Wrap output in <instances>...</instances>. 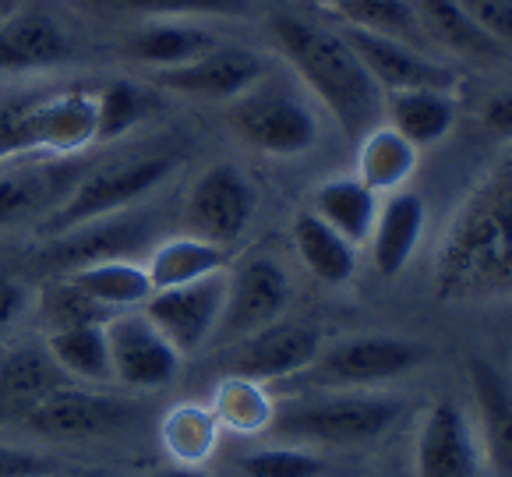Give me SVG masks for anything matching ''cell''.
<instances>
[{
  "label": "cell",
  "instance_id": "ffe728a7",
  "mask_svg": "<svg viewBox=\"0 0 512 477\" xmlns=\"http://www.w3.org/2000/svg\"><path fill=\"white\" fill-rule=\"evenodd\" d=\"M64 386V371L46 347H18L0 361V421H25L53 389Z\"/></svg>",
  "mask_w": 512,
  "mask_h": 477
},
{
  "label": "cell",
  "instance_id": "7bdbcfd3",
  "mask_svg": "<svg viewBox=\"0 0 512 477\" xmlns=\"http://www.w3.org/2000/svg\"><path fill=\"white\" fill-rule=\"evenodd\" d=\"M159 477H205V474H195V470H166Z\"/></svg>",
  "mask_w": 512,
  "mask_h": 477
},
{
  "label": "cell",
  "instance_id": "ba28073f",
  "mask_svg": "<svg viewBox=\"0 0 512 477\" xmlns=\"http://www.w3.org/2000/svg\"><path fill=\"white\" fill-rule=\"evenodd\" d=\"M135 414L138 410L131 400L64 382L22 424L43 439H99V435H110L117 428H128Z\"/></svg>",
  "mask_w": 512,
  "mask_h": 477
},
{
  "label": "cell",
  "instance_id": "277c9868",
  "mask_svg": "<svg viewBox=\"0 0 512 477\" xmlns=\"http://www.w3.org/2000/svg\"><path fill=\"white\" fill-rule=\"evenodd\" d=\"M400 417V400L385 396H329V400L294 403L272 410V435L290 442H318V446H361L392 428Z\"/></svg>",
  "mask_w": 512,
  "mask_h": 477
},
{
  "label": "cell",
  "instance_id": "836d02e7",
  "mask_svg": "<svg viewBox=\"0 0 512 477\" xmlns=\"http://www.w3.org/2000/svg\"><path fill=\"white\" fill-rule=\"evenodd\" d=\"M43 315L50 322V329H71V326H106L113 318V311H106L89 294H82L68 276H61L43 294Z\"/></svg>",
  "mask_w": 512,
  "mask_h": 477
},
{
  "label": "cell",
  "instance_id": "ee69618b",
  "mask_svg": "<svg viewBox=\"0 0 512 477\" xmlns=\"http://www.w3.org/2000/svg\"><path fill=\"white\" fill-rule=\"evenodd\" d=\"M315 4H322V8H329V11H336L343 0H315Z\"/></svg>",
  "mask_w": 512,
  "mask_h": 477
},
{
  "label": "cell",
  "instance_id": "9c48e42d",
  "mask_svg": "<svg viewBox=\"0 0 512 477\" xmlns=\"http://www.w3.org/2000/svg\"><path fill=\"white\" fill-rule=\"evenodd\" d=\"M226 301V273L184 283V287L152 290L142 304L145 318L170 340L177 354H195L212 340Z\"/></svg>",
  "mask_w": 512,
  "mask_h": 477
},
{
  "label": "cell",
  "instance_id": "44dd1931",
  "mask_svg": "<svg viewBox=\"0 0 512 477\" xmlns=\"http://www.w3.org/2000/svg\"><path fill=\"white\" fill-rule=\"evenodd\" d=\"M424 234V202L421 195H410L400 191L392 195L389 202L378 209L375 230H371V241H375V269L382 276H400L407 269V262L414 258L417 244Z\"/></svg>",
  "mask_w": 512,
  "mask_h": 477
},
{
  "label": "cell",
  "instance_id": "7a4b0ae2",
  "mask_svg": "<svg viewBox=\"0 0 512 477\" xmlns=\"http://www.w3.org/2000/svg\"><path fill=\"white\" fill-rule=\"evenodd\" d=\"M272 36L304 85L325 103L343 135L361 142L385 114V92L368 75L343 32L322 29L297 15L272 18Z\"/></svg>",
  "mask_w": 512,
  "mask_h": 477
},
{
  "label": "cell",
  "instance_id": "cb8c5ba5",
  "mask_svg": "<svg viewBox=\"0 0 512 477\" xmlns=\"http://www.w3.org/2000/svg\"><path fill=\"white\" fill-rule=\"evenodd\" d=\"M145 273H149L152 290L184 287V283L226 273V248L202 241V237H174L152 248Z\"/></svg>",
  "mask_w": 512,
  "mask_h": 477
},
{
  "label": "cell",
  "instance_id": "6da1fadb",
  "mask_svg": "<svg viewBox=\"0 0 512 477\" xmlns=\"http://www.w3.org/2000/svg\"><path fill=\"white\" fill-rule=\"evenodd\" d=\"M435 297L481 304L512 297V156L470 188L435 255Z\"/></svg>",
  "mask_w": 512,
  "mask_h": 477
},
{
  "label": "cell",
  "instance_id": "4fadbf2b",
  "mask_svg": "<svg viewBox=\"0 0 512 477\" xmlns=\"http://www.w3.org/2000/svg\"><path fill=\"white\" fill-rule=\"evenodd\" d=\"M152 241V223L135 212H117V216H103V220L82 223L64 234L53 237V244L43 251V262L57 273H75L85 265L96 262H117V258H131Z\"/></svg>",
  "mask_w": 512,
  "mask_h": 477
},
{
  "label": "cell",
  "instance_id": "603a6c76",
  "mask_svg": "<svg viewBox=\"0 0 512 477\" xmlns=\"http://www.w3.org/2000/svg\"><path fill=\"white\" fill-rule=\"evenodd\" d=\"M385 110H389V121H392L389 128H396L410 145H417V149L435 145L438 138L449 135L452 124H456V99L438 89L389 92Z\"/></svg>",
  "mask_w": 512,
  "mask_h": 477
},
{
  "label": "cell",
  "instance_id": "b9f144b4",
  "mask_svg": "<svg viewBox=\"0 0 512 477\" xmlns=\"http://www.w3.org/2000/svg\"><path fill=\"white\" fill-rule=\"evenodd\" d=\"M15 11H18V0H0V22L15 18Z\"/></svg>",
  "mask_w": 512,
  "mask_h": 477
},
{
  "label": "cell",
  "instance_id": "f35d334b",
  "mask_svg": "<svg viewBox=\"0 0 512 477\" xmlns=\"http://www.w3.org/2000/svg\"><path fill=\"white\" fill-rule=\"evenodd\" d=\"M50 460L18 446H0V477H46Z\"/></svg>",
  "mask_w": 512,
  "mask_h": 477
},
{
  "label": "cell",
  "instance_id": "ab89813d",
  "mask_svg": "<svg viewBox=\"0 0 512 477\" xmlns=\"http://www.w3.org/2000/svg\"><path fill=\"white\" fill-rule=\"evenodd\" d=\"M25 308H29V290H25V283L0 276V333L15 326Z\"/></svg>",
  "mask_w": 512,
  "mask_h": 477
},
{
  "label": "cell",
  "instance_id": "9a60e30c",
  "mask_svg": "<svg viewBox=\"0 0 512 477\" xmlns=\"http://www.w3.org/2000/svg\"><path fill=\"white\" fill-rule=\"evenodd\" d=\"M343 36L354 46V53L361 57V64L368 68V75L375 78L382 92H403V89L449 92L460 82L456 71L424 57L421 50H414V43L375 36V32H364V29H347Z\"/></svg>",
  "mask_w": 512,
  "mask_h": 477
},
{
  "label": "cell",
  "instance_id": "7c38bea8",
  "mask_svg": "<svg viewBox=\"0 0 512 477\" xmlns=\"http://www.w3.org/2000/svg\"><path fill=\"white\" fill-rule=\"evenodd\" d=\"M265 57L244 46H212L202 57L177 68L152 71V82L166 92L191 99H237L241 92H248L255 82L265 78Z\"/></svg>",
  "mask_w": 512,
  "mask_h": 477
},
{
  "label": "cell",
  "instance_id": "d6986e66",
  "mask_svg": "<svg viewBox=\"0 0 512 477\" xmlns=\"http://www.w3.org/2000/svg\"><path fill=\"white\" fill-rule=\"evenodd\" d=\"M470 382L477 393L484 456L491 477H512V386L484 357H470Z\"/></svg>",
  "mask_w": 512,
  "mask_h": 477
},
{
  "label": "cell",
  "instance_id": "30bf717a",
  "mask_svg": "<svg viewBox=\"0 0 512 477\" xmlns=\"http://www.w3.org/2000/svg\"><path fill=\"white\" fill-rule=\"evenodd\" d=\"M421 357L424 350L400 336H357V340H343L318 354L308 371L318 386L354 389L407 375L410 368L421 364Z\"/></svg>",
  "mask_w": 512,
  "mask_h": 477
},
{
  "label": "cell",
  "instance_id": "1f68e13d",
  "mask_svg": "<svg viewBox=\"0 0 512 477\" xmlns=\"http://www.w3.org/2000/svg\"><path fill=\"white\" fill-rule=\"evenodd\" d=\"M145 117V96L131 82H110L96 92V142H117Z\"/></svg>",
  "mask_w": 512,
  "mask_h": 477
},
{
  "label": "cell",
  "instance_id": "5b68a950",
  "mask_svg": "<svg viewBox=\"0 0 512 477\" xmlns=\"http://www.w3.org/2000/svg\"><path fill=\"white\" fill-rule=\"evenodd\" d=\"M170 170H174L170 156H145L82 174V181L68 191V198L43 220V234L57 237L71 227H82V223L128 212L135 202L152 195L170 177Z\"/></svg>",
  "mask_w": 512,
  "mask_h": 477
},
{
  "label": "cell",
  "instance_id": "d4e9b609",
  "mask_svg": "<svg viewBox=\"0 0 512 477\" xmlns=\"http://www.w3.org/2000/svg\"><path fill=\"white\" fill-rule=\"evenodd\" d=\"M212 46H216V39L205 29L188 25L184 18H163V22L135 32L124 50H128L131 61L145 64V68H152V71H163V68H177V64L195 61V57H202Z\"/></svg>",
  "mask_w": 512,
  "mask_h": 477
},
{
  "label": "cell",
  "instance_id": "d590c367",
  "mask_svg": "<svg viewBox=\"0 0 512 477\" xmlns=\"http://www.w3.org/2000/svg\"><path fill=\"white\" fill-rule=\"evenodd\" d=\"M241 470L248 477H318L322 460L304 449H258L244 456Z\"/></svg>",
  "mask_w": 512,
  "mask_h": 477
},
{
  "label": "cell",
  "instance_id": "74e56055",
  "mask_svg": "<svg viewBox=\"0 0 512 477\" xmlns=\"http://www.w3.org/2000/svg\"><path fill=\"white\" fill-rule=\"evenodd\" d=\"M460 4L505 53H512V0H460Z\"/></svg>",
  "mask_w": 512,
  "mask_h": 477
},
{
  "label": "cell",
  "instance_id": "5bb4252c",
  "mask_svg": "<svg viewBox=\"0 0 512 477\" xmlns=\"http://www.w3.org/2000/svg\"><path fill=\"white\" fill-rule=\"evenodd\" d=\"M322 354V336L301 322H272L269 329L234 343L230 350V375L248 382H276L301 375Z\"/></svg>",
  "mask_w": 512,
  "mask_h": 477
},
{
  "label": "cell",
  "instance_id": "8d00e7d4",
  "mask_svg": "<svg viewBox=\"0 0 512 477\" xmlns=\"http://www.w3.org/2000/svg\"><path fill=\"white\" fill-rule=\"evenodd\" d=\"M212 428H216L212 414H205V410H181V414L170 417V442L184 456H202L212 446Z\"/></svg>",
  "mask_w": 512,
  "mask_h": 477
},
{
  "label": "cell",
  "instance_id": "d6a6232c",
  "mask_svg": "<svg viewBox=\"0 0 512 477\" xmlns=\"http://www.w3.org/2000/svg\"><path fill=\"white\" fill-rule=\"evenodd\" d=\"M106 8L131 11L145 18H241L251 11L248 0H99Z\"/></svg>",
  "mask_w": 512,
  "mask_h": 477
},
{
  "label": "cell",
  "instance_id": "3957f363",
  "mask_svg": "<svg viewBox=\"0 0 512 477\" xmlns=\"http://www.w3.org/2000/svg\"><path fill=\"white\" fill-rule=\"evenodd\" d=\"M230 128L265 156H301L318 142V117L290 85L262 78L230 99Z\"/></svg>",
  "mask_w": 512,
  "mask_h": 477
},
{
  "label": "cell",
  "instance_id": "4316f807",
  "mask_svg": "<svg viewBox=\"0 0 512 477\" xmlns=\"http://www.w3.org/2000/svg\"><path fill=\"white\" fill-rule=\"evenodd\" d=\"M75 283L82 294H89L96 304H103L106 311H131L142 308L152 294V283L145 265L131 262V258H117V262H96L75 269V273H64Z\"/></svg>",
  "mask_w": 512,
  "mask_h": 477
},
{
  "label": "cell",
  "instance_id": "83f0119b",
  "mask_svg": "<svg viewBox=\"0 0 512 477\" xmlns=\"http://www.w3.org/2000/svg\"><path fill=\"white\" fill-rule=\"evenodd\" d=\"M46 354L75 382H89V386H110L113 382L106 326L53 329L50 340H46Z\"/></svg>",
  "mask_w": 512,
  "mask_h": 477
},
{
  "label": "cell",
  "instance_id": "f1b7e54d",
  "mask_svg": "<svg viewBox=\"0 0 512 477\" xmlns=\"http://www.w3.org/2000/svg\"><path fill=\"white\" fill-rule=\"evenodd\" d=\"M294 244H297V255L304 258V265L322 283L339 287V283H347L354 276L357 269L354 244L343 234H336L325 220H318L315 212H301L294 220Z\"/></svg>",
  "mask_w": 512,
  "mask_h": 477
},
{
  "label": "cell",
  "instance_id": "7402d4cb",
  "mask_svg": "<svg viewBox=\"0 0 512 477\" xmlns=\"http://www.w3.org/2000/svg\"><path fill=\"white\" fill-rule=\"evenodd\" d=\"M417 11L421 32L442 43L445 50L474 57V61H505L509 53L470 18V11L460 0H410Z\"/></svg>",
  "mask_w": 512,
  "mask_h": 477
},
{
  "label": "cell",
  "instance_id": "e0dca14e",
  "mask_svg": "<svg viewBox=\"0 0 512 477\" xmlns=\"http://www.w3.org/2000/svg\"><path fill=\"white\" fill-rule=\"evenodd\" d=\"M417 477H477L474 435L456 403H435L424 417L417 439Z\"/></svg>",
  "mask_w": 512,
  "mask_h": 477
},
{
  "label": "cell",
  "instance_id": "484cf974",
  "mask_svg": "<svg viewBox=\"0 0 512 477\" xmlns=\"http://www.w3.org/2000/svg\"><path fill=\"white\" fill-rule=\"evenodd\" d=\"M315 216L329 223L336 234L347 237L350 244H361L375 230L378 198L361 177H339V181H325L318 188Z\"/></svg>",
  "mask_w": 512,
  "mask_h": 477
},
{
  "label": "cell",
  "instance_id": "52a82bcc",
  "mask_svg": "<svg viewBox=\"0 0 512 477\" xmlns=\"http://www.w3.org/2000/svg\"><path fill=\"white\" fill-rule=\"evenodd\" d=\"M106 343L113 382H121L124 389H163L181 371V354L145 318L142 308L117 311L106 322Z\"/></svg>",
  "mask_w": 512,
  "mask_h": 477
},
{
  "label": "cell",
  "instance_id": "e575fe53",
  "mask_svg": "<svg viewBox=\"0 0 512 477\" xmlns=\"http://www.w3.org/2000/svg\"><path fill=\"white\" fill-rule=\"evenodd\" d=\"M216 417H223L226 424H234V428H262V424L272 421V407H269V396L262 393L258 382H248V379H230L219 386V396H216Z\"/></svg>",
  "mask_w": 512,
  "mask_h": 477
},
{
  "label": "cell",
  "instance_id": "60d3db41",
  "mask_svg": "<svg viewBox=\"0 0 512 477\" xmlns=\"http://www.w3.org/2000/svg\"><path fill=\"white\" fill-rule=\"evenodd\" d=\"M484 124H488L495 135L512 138V92L509 96H495L484 106Z\"/></svg>",
  "mask_w": 512,
  "mask_h": 477
},
{
  "label": "cell",
  "instance_id": "4dcf8cb0",
  "mask_svg": "<svg viewBox=\"0 0 512 477\" xmlns=\"http://www.w3.org/2000/svg\"><path fill=\"white\" fill-rule=\"evenodd\" d=\"M336 15L347 18L350 29L403 39V43H417L424 36L410 0H343L336 8Z\"/></svg>",
  "mask_w": 512,
  "mask_h": 477
},
{
  "label": "cell",
  "instance_id": "f546056e",
  "mask_svg": "<svg viewBox=\"0 0 512 477\" xmlns=\"http://www.w3.org/2000/svg\"><path fill=\"white\" fill-rule=\"evenodd\" d=\"M417 167V145H410L396 128H371L357 145V177L371 191H396Z\"/></svg>",
  "mask_w": 512,
  "mask_h": 477
},
{
  "label": "cell",
  "instance_id": "8fae6325",
  "mask_svg": "<svg viewBox=\"0 0 512 477\" xmlns=\"http://www.w3.org/2000/svg\"><path fill=\"white\" fill-rule=\"evenodd\" d=\"M184 216H188L191 237L226 248L248 230L255 216V188L237 167L219 163L191 184Z\"/></svg>",
  "mask_w": 512,
  "mask_h": 477
},
{
  "label": "cell",
  "instance_id": "ac0fdd59",
  "mask_svg": "<svg viewBox=\"0 0 512 477\" xmlns=\"http://www.w3.org/2000/svg\"><path fill=\"white\" fill-rule=\"evenodd\" d=\"M71 57V43L46 15H15L0 22V75L61 68Z\"/></svg>",
  "mask_w": 512,
  "mask_h": 477
},
{
  "label": "cell",
  "instance_id": "2e32d148",
  "mask_svg": "<svg viewBox=\"0 0 512 477\" xmlns=\"http://www.w3.org/2000/svg\"><path fill=\"white\" fill-rule=\"evenodd\" d=\"M82 181V170L64 159H36V163H8L0 167V227L25 220H46L68 191Z\"/></svg>",
  "mask_w": 512,
  "mask_h": 477
},
{
  "label": "cell",
  "instance_id": "8992f818",
  "mask_svg": "<svg viewBox=\"0 0 512 477\" xmlns=\"http://www.w3.org/2000/svg\"><path fill=\"white\" fill-rule=\"evenodd\" d=\"M290 276L283 273V265L272 262L265 255H255L248 262H241L234 273L226 276V301L219 326L212 333V340L223 347L248 340V336L269 329L272 322L283 318L290 304Z\"/></svg>",
  "mask_w": 512,
  "mask_h": 477
}]
</instances>
